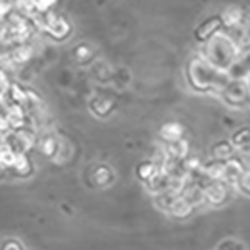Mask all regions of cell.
Here are the masks:
<instances>
[{
	"label": "cell",
	"instance_id": "obj_2",
	"mask_svg": "<svg viewBox=\"0 0 250 250\" xmlns=\"http://www.w3.org/2000/svg\"><path fill=\"white\" fill-rule=\"evenodd\" d=\"M164 130H168L170 134H167V135H164V137H167V139H177L179 137V125H167V127L164 128Z\"/></svg>",
	"mask_w": 250,
	"mask_h": 250
},
{
	"label": "cell",
	"instance_id": "obj_4",
	"mask_svg": "<svg viewBox=\"0 0 250 250\" xmlns=\"http://www.w3.org/2000/svg\"><path fill=\"white\" fill-rule=\"evenodd\" d=\"M55 0H37V5L40 7V9H47L48 5H52Z\"/></svg>",
	"mask_w": 250,
	"mask_h": 250
},
{
	"label": "cell",
	"instance_id": "obj_3",
	"mask_svg": "<svg viewBox=\"0 0 250 250\" xmlns=\"http://www.w3.org/2000/svg\"><path fill=\"white\" fill-rule=\"evenodd\" d=\"M3 250H20V245L17 242H7V244L3 245Z\"/></svg>",
	"mask_w": 250,
	"mask_h": 250
},
{
	"label": "cell",
	"instance_id": "obj_1",
	"mask_svg": "<svg viewBox=\"0 0 250 250\" xmlns=\"http://www.w3.org/2000/svg\"><path fill=\"white\" fill-rule=\"evenodd\" d=\"M42 145H43L42 150L45 152L47 155H52V154L55 152V145H57V144H55V140H54V139H47Z\"/></svg>",
	"mask_w": 250,
	"mask_h": 250
}]
</instances>
